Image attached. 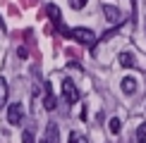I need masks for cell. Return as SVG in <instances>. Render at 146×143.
<instances>
[{"label":"cell","instance_id":"obj_1","mask_svg":"<svg viewBox=\"0 0 146 143\" xmlns=\"http://www.w3.org/2000/svg\"><path fill=\"white\" fill-rule=\"evenodd\" d=\"M65 36L74 38L77 43H82V45H96V33L91 31V29H84V26H77V29H67V33H65Z\"/></svg>","mask_w":146,"mask_h":143},{"label":"cell","instance_id":"obj_14","mask_svg":"<svg viewBox=\"0 0 146 143\" xmlns=\"http://www.w3.org/2000/svg\"><path fill=\"white\" fill-rule=\"evenodd\" d=\"M22 143H34V131H31V129H27V131L22 134Z\"/></svg>","mask_w":146,"mask_h":143},{"label":"cell","instance_id":"obj_16","mask_svg":"<svg viewBox=\"0 0 146 143\" xmlns=\"http://www.w3.org/2000/svg\"><path fill=\"white\" fill-rule=\"evenodd\" d=\"M137 143H146V141H137Z\"/></svg>","mask_w":146,"mask_h":143},{"label":"cell","instance_id":"obj_5","mask_svg":"<svg viewBox=\"0 0 146 143\" xmlns=\"http://www.w3.org/2000/svg\"><path fill=\"white\" fill-rule=\"evenodd\" d=\"M46 143H60V129H58V124H48L46 127Z\"/></svg>","mask_w":146,"mask_h":143},{"label":"cell","instance_id":"obj_9","mask_svg":"<svg viewBox=\"0 0 146 143\" xmlns=\"http://www.w3.org/2000/svg\"><path fill=\"white\" fill-rule=\"evenodd\" d=\"M120 64L122 67H137V60L132 52H120Z\"/></svg>","mask_w":146,"mask_h":143},{"label":"cell","instance_id":"obj_17","mask_svg":"<svg viewBox=\"0 0 146 143\" xmlns=\"http://www.w3.org/2000/svg\"><path fill=\"white\" fill-rule=\"evenodd\" d=\"M41 143H46V141H41Z\"/></svg>","mask_w":146,"mask_h":143},{"label":"cell","instance_id":"obj_8","mask_svg":"<svg viewBox=\"0 0 146 143\" xmlns=\"http://www.w3.org/2000/svg\"><path fill=\"white\" fill-rule=\"evenodd\" d=\"M120 86H122V93L125 95H132V93L137 91V79H134V76H125Z\"/></svg>","mask_w":146,"mask_h":143},{"label":"cell","instance_id":"obj_12","mask_svg":"<svg viewBox=\"0 0 146 143\" xmlns=\"http://www.w3.org/2000/svg\"><path fill=\"white\" fill-rule=\"evenodd\" d=\"M70 143H89V138L82 136V134H77V131H72L70 134Z\"/></svg>","mask_w":146,"mask_h":143},{"label":"cell","instance_id":"obj_7","mask_svg":"<svg viewBox=\"0 0 146 143\" xmlns=\"http://www.w3.org/2000/svg\"><path fill=\"white\" fill-rule=\"evenodd\" d=\"M43 107H46V110H55V107H58V100H55V95H53L50 83H46V98H43Z\"/></svg>","mask_w":146,"mask_h":143},{"label":"cell","instance_id":"obj_2","mask_svg":"<svg viewBox=\"0 0 146 143\" xmlns=\"http://www.w3.org/2000/svg\"><path fill=\"white\" fill-rule=\"evenodd\" d=\"M22 119H24V107H22V103H12L10 107H7V122L10 124H22Z\"/></svg>","mask_w":146,"mask_h":143},{"label":"cell","instance_id":"obj_11","mask_svg":"<svg viewBox=\"0 0 146 143\" xmlns=\"http://www.w3.org/2000/svg\"><path fill=\"white\" fill-rule=\"evenodd\" d=\"M108 127H110V134H120V129H122V122H120L117 117H113Z\"/></svg>","mask_w":146,"mask_h":143},{"label":"cell","instance_id":"obj_10","mask_svg":"<svg viewBox=\"0 0 146 143\" xmlns=\"http://www.w3.org/2000/svg\"><path fill=\"white\" fill-rule=\"evenodd\" d=\"M7 103V81H5V76H0V110L5 107Z\"/></svg>","mask_w":146,"mask_h":143},{"label":"cell","instance_id":"obj_13","mask_svg":"<svg viewBox=\"0 0 146 143\" xmlns=\"http://www.w3.org/2000/svg\"><path fill=\"white\" fill-rule=\"evenodd\" d=\"M89 0H70V7L72 10H84V5H86Z\"/></svg>","mask_w":146,"mask_h":143},{"label":"cell","instance_id":"obj_6","mask_svg":"<svg viewBox=\"0 0 146 143\" xmlns=\"http://www.w3.org/2000/svg\"><path fill=\"white\" fill-rule=\"evenodd\" d=\"M46 14L50 17V22L55 24V29L60 31V26H62V24H60V7H58V5H53V3L46 5Z\"/></svg>","mask_w":146,"mask_h":143},{"label":"cell","instance_id":"obj_4","mask_svg":"<svg viewBox=\"0 0 146 143\" xmlns=\"http://www.w3.org/2000/svg\"><path fill=\"white\" fill-rule=\"evenodd\" d=\"M103 14L108 17L110 24H120V22H122V12L115 7V5H103Z\"/></svg>","mask_w":146,"mask_h":143},{"label":"cell","instance_id":"obj_15","mask_svg":"<svg viewBox=\"0 0 146 143\" xmlns=\"http://www.w3.org/2000/svg\"><path fill=\"white\" fill-rule=\"evenodd\" d=\"M137 141H146V124H139V129H137Z\"/></svg>","mask_w":146,"mask_h":143},{"label":"cell","instance_id":"obj_3","mask_svg":"<svg viewBox=\"0 0 146 143\" xmlns=\"http://www.w3.org/2000/svg\"><path fill=\"white\" fill-rule=\"evenodd\" d=\"M62 95H65V100H67L70 105L79 100V91H77L74 83H72V79H65V81H62Z\"/></svg>","mask_w":146,"mask_h":143}]
</instances>
